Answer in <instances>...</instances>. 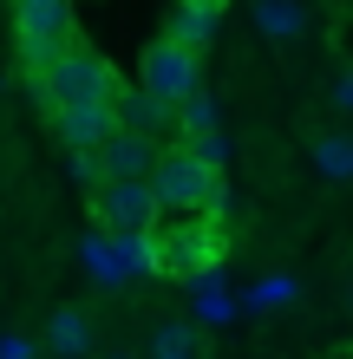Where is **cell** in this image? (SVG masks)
Listing matches in <instances>:
<instances>
[{
	"instance_id": "ac0fdd59",
	"label": "cell",
	"mask_w": 353,
	"mask_h": 359,
	"mask_svg": "<svg viewBox=\"0 0 353 359\" xmlns=\"http://www.w3.org/2000/svg\"><path fill=\"white\" fill-rule=\"evenodd\" d=\"M66 170H72L79 183H92V189L105 183V170H98V151H66Z\"/></svg>"
},
{
	"instance_id": "ffe728a7",
	"label": "cell",
	"mask_w": 353,
	"mask_h": 359,
	"mask_svg": "<svg viewBox=\"0 0 353 359\" xmlns=\"http://www.w3.org/2000/svg\"><path fill=\"white\" fill-rule=\"evenodd\" d=\"M0 359H39V340H27V333H0Z\"/></svg>"
},
{
	"instance_id": "52a82bcc",
	"label": "cell",
	"mask_w": 353,
	"mask_h": 359,
	"mask_svg": "<svg viewBox=\"0 0 353 359\" xmlns=\"http://www.w3.org/2000/svg\"><path fill=\"white\" fill-rule=\"evenodd\" d=\"M53 131L66 151H98L112 131H118V111H112V98L105 104H59L53 111Z\"/></svg>"
},
{
	"instance_id": "ba28073f",
	"label": "cell",
	"mask_w": 353,
	"mask_h": 359,
	"mask_svg": "<svg viewBox=\"0 0 353 359\" xmlns=\"http://www.w3.org/2000/svg\"><path fill=\"white\" fill-rule=\"evenodd\" d=\"M151 163H157V137H144V131H118L98 144V170H105V183H124V177H151Z\"/></svg>"
},
{
	"instance_id": "2e32d148",
	"label": "cell",
	"mask_w": 353,
	"mask_h": 359,
	"mask_svg": "<svg viewBox=\"0 0 353 359\" xmlns=\"http://www.w3.org/2000/svg\"><path fill=\"white\" fill-rule=\"evenodd\" d=\"M86 268H92L105 287H118V281H124V268H118V255H112V236H92V242H86Z\"/></svg>"
},
{
	"instance_id": "8992f818",
	"label": "cell",
	"mask_w": 353,
	"mask_h": 359,
	"mask_svg": "<svg viewBox=\"0 0 353 359\" xmlns=\"http://www.w3.org/2000/svg\"><path fill=\"white\" fill-rule=\"evenodd\" d=\"M92 209L105 229H157V196H151V177H124V183H98L92 189Z\"/></svg>"
},
{
	"instance_id": "4fadbf2b",
	"label": "cell",
	"mask_w": 353,
	"mask_h": 359,
	"mask_svg": "<svg viewBox=\"0 0 353 359\" xmlns=\"http://www.w3.org/2000/svg\"><path fill=\"white\" fill-rule=\"evenodd\" d=\"M307 163H314L321 183H353V131H321Z\"/></svg>"
},
{
	"instance_id": "e0dca14e",
	"label": "cell",
	"mask_w": 353,
	"mask_h": 359,
	"mask_svg": "<svg viewBox=\"0 0 353 359\" xmlns=\"http://www.w3.org/2000/svg\"><path fill=\"white\" fill-rule=\"evenodd\" d=\"M295 294H301V281H295V274H262V281H255V301L262 307H288V301H295Z\"/></svg>"
},
{
	"instance_id": "5bb4252c",
	"label": "cell",
	"mask_w": 353,
	"mask_h": 359,
	"mask_svg": "<svg viewBox=\"0 0 353 359\" xmlns=\"http://www.w3.org/2000/svg\"><path fill=\"white\" fill-rule=\"evenodd\" d=\"M216 124H222V104L203 92V86L177 104V131H183V137H203V131H216Z\"/></svg>"
},
{
	"instance_id": "277c9868",
	"label": "cell",
	"mask_w": 353,
	"mask_h": 359,
	"mask_svg": "<svg viewBox=\"0 0 353 359\" xmlns=\"http://www.w3.org/2000/svg\"><path fill=\"white\" fill-rule=\"evenodd\" d=\"M138 86H151L157 98L183 104V98L203 86V53L177 46L171 33H164V39H151V46H144V59H138Z\"/></svg>"
},
{
	"instance_id": "7a4b0ae2",
	"label": "cell",
	"mask_w": 353,
	"mask_h": 359,
	"mask_svg": "<svg viewBox=\"0 0 353 359\" xmlns=\"http://www.w3.org/2000/svg\"><path fill=\"white\" fill-rule=\"evenodd\" d=\"M33 98L46 104V111H59V104H105V98H118V72L98 53L66 46L46 72H33Z\"/></svg>"
},
{
	"instance_id": "603a6c76",
	"label": "cell",
	"mask_w": 353,
	"mask_h": 359,
	"mask_svg": "<svg viewBox=\"0 0 353 359\" xmlns=\"http://www.w3.org/2000/svg\"><path fill=\"white\" fill-rule=\"evenodd\" d=\"M39 359H53V353H39Z\"/></svg>"
},
{
	"instance_id": "3957f363",
	"label": "cell",
	"mask_w": 353,
	"mask_h": 359,
	"mask_svg": "<svg viewBox=\"0 0 353 359\" xmlns=\"http://www.w3.org/2000/svg\"><path fill=\"white\" fill-rule=\"evenodd\" d=\"M13 27H20L27 72H46L72 46V0H13Z\"/></svg>"
},
{
	"instance_id": "7402d4cb",
	"label": "cell",
	"mask_w": 353,
	"mask_h": 359,
	"mask_svg": "<svg viewBox=\"0 0 353 359\" xmlns=\"http://www.w3.org/2000/svg\"><path fill=\"white\" fill-rule=\"evenodd\" d=\"M112 359H131V353H112Z\"/></svg>"
},
{
	"instance_id": "44dd1931",
	"label": "cell",
	"mask_w": 353,
	"mask_h": 359,
	"mask_svg": "<svg viewBox=\"0 0 353 359\" xmlns=\"http://www.w3.org/2000/svg\"><path fill=\"white\" fill-rule=\"evenodd\" d=\"M327 98H334V111H340V118H353V72H340V79H334V92H327Z\"/></svg>"
},
{
	"instance_id": "30bf717a",
	"label": "cell",
	"mask_w": 353,
	"mask_h": 359,
	"mask_svg": "<svg viewBox=\"0 0 353 359\" xmlns=\"http://www.w3.org/2000/svg\"><path fill=\"white\" fill-rule=\"evenodd\" d=\"M248 20H255V33L268 46H295L307 33V7L301 0H248Z\"/></svg>"
},
{
	"instance_id": "8fae6325",
	"label": "cell",
	"mask_w": 353,
	"mask_h": 359,
	"mask_svg": "<svg viewBox=\"0 0 353 359\" xmlns=\"http://www.w3.org/2000/svg\"><path fill=\"white\" fill-rule=\"evenodd\" d=\"M216 27H222V0H177V7H171V39L190 46V53L210 46Z\"/></svg>"
},
{
	"instance_id": "9a60e30c",
	"label": "cell",
	"mask_w": 353,
	"mask_h": 359,
	"mask_svg": "<svg viewBox=\"0 0 353 359\" xmlns=\"http://www.w3.org/2000/svg\"><path fill=\"white\" fill-rule=\"evenodd\" d=\"M151 359H197V333L177 327V320L157 327V333H151Z\"/></svg>"
},
{
	"instance_id": "9c48e42d",
	"label": "cell",
	"mask_w": 353,
	"mask_h": 359,
	"mask_svg": "<svg viewBox=\"0 0 353 359\" xmlns=\"http://www.w3.org/2000/svg\"><path fill=\"white\" fill-rule=\"evenodd\" d=\"M112 111H118V124H124V131H144V137L177 131V104H171V98H157L151 86H118Z\"/></svg>"
},
{
	"instance_id": "5b68a950",
	"label": "cell",
	"mask_w": 353,
	"mask_h": 359,
	"mask_svg": "<svg viewBox=\"0 0 353 359\" xmlns=\"http://www.w3.org/2000/svg\"><path fill=\"white\" fill-rule=\"evenodd\" d=\"M151 242H157V268L164 274H203V268L222 255L216 229L210 222H190V216H177L171 229H151Z\"/></svg>"
},
{
	"instance_id": "6da1fadb",
	"label": "cell",
	"mask_w": 353,
	"mask_h": 359,
	"mask_svg": "<svg viewBox=\"0 0 353 359\" xmlns=\"http://www.w3.org/2000/svg\"><path fill=\"white\" fill-rule=\"evenodd\" d=\"M151 196H157L164 216H216V209H222V170L203 163L190 144H183V151H157Z\"/></svg>"
},
{
	"instance_id": "d6986e66",
	"label": "cell",
	"mask_w": 353,
	"mask_h": 359,
	"mask_svg": "<svg viewBox=\"0 0 353 359\" xmlns=\"http://www.w3.org/2000/svg\"><path fill=\"white\" fill-rule=\"evenodd\" d=\"M190 151H197L203 163H216V170H222V157H229V137H222V131H203V137H190Z\"/></svg>"
},
{
	"instance_id": "7c38bea8",
	"label": "cell",
	"mask_w": 353,
	"mask_h": 359,
	"mask_svg": "<svg viewBox=\"0 0 353 359\" xmlns=\"http://www.w3.org/2000/svg\"><path fill=\"white\" fill-rule=\"evenodd\" d=\"M46 353L53 359H86L92 353V313L86 307H59L46 320Z\"/></svg>"
}]
</instances>
